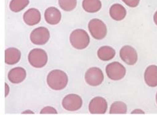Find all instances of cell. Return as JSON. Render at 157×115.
Here are the masks:
<instances>
[{
    "mask_svg": "<svg viewBox=\"0 0 157 115\" xmlns=\"http://www.w3.org/2000/svg\"><path fill=\"white\" fill-rule=\"evenodd\" d=\"M127 112V106L124 102L117 101L113 102L110 108L109 113L114 114H126Z\"/></svg>",
    "mask_w": 157,
    "mask_h": 115,
    "instance_id": "20",
    "label": "cell"
},
{
    "mask_svg": "<svg viewBox=\"0 0 157 115\" xmlns=\"http://www.w3.org/2000/svg\"><path fill=\"white\" fill-rule=\"evenodd\" d=\"M127 6L131 7H136L140 3V0H122Z\"/></svg>",
    "mask_w": 157,
    "mask_h": 115,
    "instance_id": "23",
    "label": "cell"
},
{
    "mask_svg": "<svg viewBox=\"0 0 157 115\" xmlns=\"http://www.w3.org/2000/svg\"><path fill=\"white\" fill-rule=\"evenodd\" d=\"M68 76L65 72L59 69L50 71L47 77V83L54 90L64 89L68 84Z\"/></svg>",
    "mask_w": 157,
    "mask_h": 115,
    "instance_id": "1",
    "label": "cell"
},
{
    "mask_svg": "<svg viewBox=\"0 0 157 115\" xmlns=\"http://www.w3.org/2000/svg\"><path fill=\"white\" fill-rule=\"evenodd\" d=\"M59 5L65 11H71L77 6V0H59Z\"/></svg>",
    "mask_w": 157,
    "mask_h": 115,
    "instance_id": "21",
    "label": "cell"
},
{
    "mask_svg": "<svg viewBox=\"0 0 157 115\" xmlns=\"http://www.w3.org/2000/svg\"><path fill=\"white\" fill-rule=\"evenodd\" d=\"M22 114H34V113L33 112V111L31 110H25L23 111V112L22 113Z\"/></svg>",
    "mask_w": 157,
    "mask_h": 115,
    "instance_id": "27",
    "label": "cell"
},
{
    "mask_svg": "<svg viewBox=\"0 0 157 115\" xmlns=\"http://www.w3.org/2000/svg\"><path fill=\"white\" fill-rule=\"evenodd\" d=\"M21 59V51L17 48L10 47L5 51V63L7 65L17 64Z\"/></svg>",
    "mask_w": 157,
    "mask_h": 115,
    "instance_id": "15",
    "label": "cell"
},
{
    "mask_svg": "<svg viewBox=\"0 0 157 115\" xmlns=\"http://www.w3.org/2000/svg\"><path fill=\"white\" fill-rule=\"evenodd\" d=\"M156 103H157V93H156Z\"/></svg>",
    "mask_w": 157,
    "mask_h": 115,
    "instance_id": "28",
    "label": "cell"
},
{
    "mask_svg": "<svg viewBox=\"0 0 157 115\" xmlns=\"http://www.w3.org/2000/svg\"><path fill=\"white\" fill-rule=\"evenodd\" d=\"M45 21L49 25H56L61 20V13L56 7H49L44 13Z\"/></svg>",
    "mask_w": 157,
    "mask_h": 115,
    "instance_id": "11",
    "label": "cell"
},
{
    "mask_svg": "<svg viewBox=\"0 0 157 115\" xmlns=\"http://www.w3.org/2000/svg\"><path fill=\"white\" fill-rule=\"evenodd\" d=\"M26 71L24 68L21 67H15V68L11 69L8 75L7 78L8 80L13 84H19L22 82L26 78Z\"/></svg>",
    "mask_w": 157,
    "mask_h": 115,
    "instance_id": "13",
    "label": "cell"
},
{
    "mask_svg": "<svg viewBox=\"0 0 157 115\" xmlns=\"http://www.w3.org/2000/svg\"><path fill=\"white\" fill-rule=\"evenodd\" d=\"M23 19L25 24L29 26H33L40 22L41 15L40 11L37 9L30 8L23 14Z\"/></svg>",
    "mask_w": 157,
    "mask_h": 115,
    "instance_id": "12",
    "label": "cell"
},
{
    "mask_svg": "<svg viewBox=\"0 0 157 115\" xmlns=\"http://www.w3.org/2000/svg\"><path fill=\"white\" fill-rule=\"evenodd\" d=\"M115 50L109 46H103L97 51V56L101 61H108L111 60L115 56Z\"/></svg>",
    "mask_w": 157,
    "mask_h": 115,
    "instance_id": "17",
    "label": "cell"
},
{
    "mask_svg": "<svg viewBox=\"0 0 157 115\" xmlns=\"http://www.w3.org/2000/svg\"><path fill=\"white\" fill-rule=\"evenodd\" d=\"M144 81L146 84L151 87L157 86V66H148L144 71Z\"/></svg>",
    "mask_w": 157,
    "mask_h": 115,
    "instance_id": "14",
    "label": "cell"
},
{
    "mask_svg": "<svg viewBox=\"0 0 157 115\" xmlns=\"http://www.w3.org/2000/svg\"><path fill=\"white\" fill-rule=\"evenodd\" d=\"M62 106L68 111H77L83 106V100L79 95L76 94H69L63 98L62 101Z\"/></svg>",
    "mask_w": 157,
    "mask_h": 115,
    "instance_id": "8",
    "label": "cell"
},
{
    "mask_svg": "<svg viewBox=\"0 0 157 115\" xmlns=\"http://www.w3.org/2000/svg\"><path fill=\"white\" fill-rule=\"evenodd\" d=\"M50 32L48 28L39 27L33 29L30 34V40L33 44L44 45L49 40Z\"/></svg>",
    "mask_w": 157,
    "mask_h": 115,
    "instance_id": "6",
    "label": "cell"
},
{
    "mask_svg": "<svg viewBox=\"0 0 157 115\" xmlns=\"http://www.w3.org/2000/svg\"><path fill=\"white\" fill-rule=\"evenodd\" d=\"M131 114H144V112L143 110H141L140 109H136L133 110Z\"/></svg>",
    "mask_w": 157,
    "mask_h": 115,
    "instance_id": "25",
    "label": "cell"
},
{
    "mask_svg": "<svg viewBox=\"0 0 157 115\" xmlns=\"http://www.w3.org/2000/svg\"><path fill=\"white\" fill-rule=\"evenodd\" d=\"M154 21H155V23L157 25V11L155 12V15H154Z\"/></svg>",
    "mask_w": 157,
    "mask_h": 115,
    "instance_id": "26",
    "label": "cell"
},
{
    "mask_svg": "<svg viewBox=\"0 0 157 115\" xmlns=\"http://www.w3.org/2000/svg\"><path fill=\"white\" fill-rule=\"evenodd\" d=\"M10 93V86L7 85V83H5V97H7L8 96Z\"/></svg>",
    "mask_w": 157,
    "mask_h": 115,
    "instance_id": "24",
    "label": "cell"
},
{
    "mask_svg": "<svg viewBox=\"0 0 157 115\" xmlns=\"http://www.w3.org/2000/svg\"><path fill=\"white\" fill-rule=\"evenodd\" d=\"M29 0H11L10 3V9L15 13L24 10L29 5Z\"/></svg>",
    "mask_w": 157,
    "mask_h": 115,
    "instance_id": "19",
    "label": "cell"
},
{
    "mask_svg": "<svg viewBox=\"0 0 157 115\" xmlns=\"http://www.w3.org/2000/svg\"><path fill=\"white\" fill-rule=\"evenodd\" d=\"M107 77L113 81H119L126 75V69L121 63L115 61L109 63L106 67Z\"/></svg>",
    "mask_w": 157,
    "mask_h": 115,
    "instance_id": "5",
    "label": "cell"
},
{
    "mask_svg": "<svg viewBox=\"0 0 157 115\" xmlns=\"http://www.w3.org/2000/svg\"><path fill=\"white\" fill-rule=\"evenodd\" d=\"M119 55L122 61L128 65H135L138 60L137 52L130 45L123 46L120 50Z\"/></svg>",
    "mask_w": 157,
    "mask_h": 115,
    "instance_id": "10",
    "label": "cell"
},
{
    "mask_svg": "<svg viewBox=\"0 0 157 115\" xmlns=\"http://www.w3.org/2000/svg\"><path fill=\"white\" fill-rule=\"evenodd\" d=\"M57 110L52 106H45L40 111V114H57Z\"/></svg>",
    "mask_w": 157,
    "mask_h": 115,
    "instance_id": "22",
    "label": "cell"
},
{
    "mask_svg": "<svg viewBox=\"0 0 157 115\" xmlns=\"http://www.w3.org/2000/svg\"><path fill=\"white\" fill-rule=\"evenodd\" d=\"M108 104L103 97H96L93 98L89 105V110L93 114H103L107 110Z\"/></svg>",
    "mask_w": 157,
    "mask_h": 115,
    "instance_id": "9",
    "label": "cell"
},
{
    "mask_svg": "<svg viewBox=\"0 0 157 115\" xmlns=\"http://www.w3.org/2000/svg\"><path fill=\"white\" fill-rule=\"evenodd\" d=\"M88 27L92 37L97 40H101L107 35V26L103 21L99 19H91L89 23Z\"/></svg>",
    "mask_w": 157,
    "mask_h": 115,
    "instance_id": "4",
    "label": "cell"
},
{
    "mask_svg": "<svg viewBox=\"0 0 157 115\" xmlns=\"http://www.w3.org/2000/svg\"><path fill=\"white\" fill-rule=\"evenodd\" d=\"M82 6L88 13H96L101 9L102 3L100 0H83Z\"/></svg>",
    "mask_w": 157,
    "mask_h": 115,
    "instance_id": "18",
    "label": "cell"
},
{
    "mask_svg": "<svg viewBox=\"0 0 157 115\" xmlns=\"http://www.w3.org/2000/svg\"><path fill=\"white\" fill-rule=\"evenodd\" d=\"M109 14L111 18L115 21H121L127 15L126 9L119 3L113 4L109 10Z\"/></svg>",
    "mask_w": 157,
    "mask_h": 115,
    "instance_id": "16",
    "label": "cell"
},
{
    "mask_svg": "<svg viewBox=\"0 0 157 115\" xmlns=\"http://www.w3.org/2000/svg\"><path fill=\"white\" fill-rule=\"evenodd\" d=\"M85 79L86 82L90 86H99L104 81V75L99 68L94 67L86 71Z\"/></svg>",
    "mask_w": 157,
    "mask_h": 115,
    "instance_id": "7",
    "label": "cell"
},
{
    "mask_svg": "<svg viewBox=\"0 0 157 115\" xmlns=\"http://www.w3.org/2000/svg\"><path fill=\"white\" fill-rule=\"evenodd\" d=\"M29 64L35 68H43L48 61V56L46 51L42 49H33L28 55Z\"/></svg>",
    "mask_w": 157,
    "mask_h": 115,
    "instance_id": "3",
    "label": "cell"
},
{
    "mask_svg": "<svg viewBox=\"0 0 157 115\" xmlns=\"http://www.w3.org/2000/svg\"><path fill=\"white\" fill-rule=\"evenodd\" d=\"M69 41L75 49L82 50L87 48L90 43V38L87 31L84 29H77L70 34Z\"/></svg>",
    "mask_w": 157,
    "mask_h": 115,
    "instance_id": "2",
    "label": "cell"
}]
</instances>
